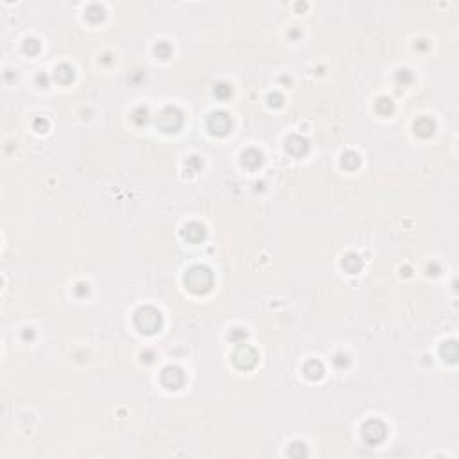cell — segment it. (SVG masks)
<instances>
[{"mask_svg":"<svg viewBox=\"0 0 459 459\" xmlns=\"http://www.w3.org/2000/svg\"><path fill=\"white\" fill-rule=\"evenodd\" d=\"M185 283L192 293H207L212 287V273L203 265H195L185 275Z\"/></svg>","mask_w":459,"mask_h":459,"instance_id":"cell-1","label":"cell"},{"mask_svg":"<svg viewBox=\"0 0 459 459\" xmlns=\"http://www.w3.org/2000/svg\"><path fill=\"white\" fill-rule=\"evenodd\" d=\"M135 325L140 332L155 334L161 327V314L153 307H143L135 316Z\"/></svg>","mask_w":459,"mask_h":459,"instance_id":"cell-2","label":"cell"},{"mask_svg":"<svg viewBox=\"0 0 459 459\" xmlns=\"http://www.w3.org/2000/svg\"><path fill=\"white\" fill-rule=\"evenodd\" d=\"M181 122H183V117H181V113H179L178 109L165 108L160 115H158V119H156V126L160 127L161 131L174 133L179 129Z\"/></svg>","mask_w":459,"mask_h":459,"instance_id":"cell-3","label":"cell"},{"mask_svg":"<svg viewBox=\"0 0 459 459\" xmlns=\"http://www.w3.org/2000/svg\"><path fill=\"white\" fill-rule=\"evenodd\" d=\"M257 352L253 350L251 346H239L237 352L233 353V362H235L237 368L241 370H249L257 364Z\"/></svg>","mask_w":459,"mask_h":459,"instance_id":"cell-4","label":"cell"},{"mask_svg":"<svg viewBox=\"0 0 459 459\" xmlns=\"http://www.w3.org/2000/svg\"><path fill=\"white\" fill-rule=\"evenodd\" d=\"M230 127H231V121H230V117L226 113H223V111H217V113H212L210 117H208V129H210V133H213V135H226V133L230 131Z\"/></svg>","mask_w":459,"mask_h":459,"instance_id":"cell-5","label":"cell"},{"mask_svg":"<svg viewBox=\"0 0 459 459\" xmlns=\"http://www.w3.org/2000/svg\"><path fill=\"white\" fill-rule=\"evenodd\" d=\"M362 436H364V440H366L368 443H373V445L382 441L386 436L384 424H380V422H377V420L368 422V424L364 425V429H362Z\"/></svg>","mask_w":459,"mask_h":459,"instance_id":"cell-6","label":"cell"},{"mask_svg":"<svg viewBox=\"0 0 459 459\" xmlns=\"http://www.w3.org/2000/svg\"><path fill=\"white\" fill-rule=\"evenodd\" d=\"M161 382H163L167 388H171V389H178V388L183 386L185 375L179 368L169 366L163 370V373H161Z\"/></svg>","mask_w":459,"mask_h":459,"instance_id":"cell-7","label":"cell"},{"mask_svg":"<svg viewBox=\"0 0 459 459\" xmlns=\"http://www.w3.org/2000/svg\"><path fill=\"white\" fill-rule=\"evenodd\" d=\"M183 237L190 242H199L201 239L205 237V228H203L199 223H190L185 226Z\"/></svg>","mask_w":459,"mask_h":459,"instance_id":"cell-8","label":"cell"},{"mask_svg":"<svg viewBox=\"0 0 459 459\" xmlns=\"http://www.w3.org/2000/svg\"><path fill=\"white\" fill-rule=\"evenodd\" d=\"M287 149L291 151L293 155L301 156L307 153V149H309V142L301 137H291L289 140H287Z\"/></svg>","mask_w":459,"mask_h":459,"instance_id":"cell-9","label":"cell"},{"mask_svg":"<svg viewBox=\"0 0 459 459\" xmlns=\"http://www.w3.org/2000/svg\"><path fill=\"white\" fill-rule=\"evenodd\" d=\"M305 375L309 379H321L323 377V364L319 361H309L303 368Z\"/></svg>","mask_w":459,"mask_h":459,"instance_id":"cell-10","label":"cell"},{"mask_svg":"<svg viewBox=\"0 0 459 459\" xmlns=\"http://www.w3.org/2000/svg\"><path fill=\"white\" fill-rule=\"evenodd\" d=\"M242 163L246 167H249V169H255V167H258L262 163V155L255 149L246 151V153L242 155Z\"/></svg>","mask_w":459,"mask_h":459,"instance_id":"cell-11","label":"cell"},{"mask_svg":"<svg viewBox=\"0 0 459 459\" xmlns=\"http://www.w3.org/2000/svg\"><path fill=\"white\" fill-rule=\"evenodd\" d=\"M54 77H56L57 83H70V81L74 79V70L70 69V67H67V65H61V67L56 69Z\"/></svg>","mask_w":459,"mask_h":459,"instance_id":"cell-12","label":"cell"},{"mask_svg":"<svg viewBox=\"0 0 459 459\" xmlns=\"http://www.w3.org/2000/svg\"><path fill=\"white\" fill-rule=\"evenodd\" d=\"M414 129H416V133L422 135V137H429L430 133L434 131V122L429 121V119H420V121L414 124Z\"/></svg>","mask_w":459,"mask_h":459,"instance_id":"cell-13","label":"cell"},{"mask_svg":"<svg viewBox=\"0 0 459 459\" xmlns=\"http://www.w3.org/2000/svg\"><path fill=\"white\" fill-rule=\"evenodd\" d=\"M361 257H357V255H348V257L343 260V267L346 271H350V273H355V271L361 269Z\"/></svg>","mask_w":459,"mask_h":459,"instance_id":"cell-14","label":"cell"},{"mask_svg":"<svg viewBox=\"0 0 459 459\" xmlns=\"http://www.w3.org/2000/svg\"><path fill=\"white\" fill-rule=\"evenodd\" d=\"M443 357L447 359V361L454 362L456 359H458V346H456V343H447L445 346H443L441 350Z\"/></svg>","mask_w":459,"mask_h":459,"instance_id":"cell-15","label":"cell"},{"mask_svg":"<svg viewBox=\"0 0 459 459\" xmlns=\"http://www.w3.org/2000/svg\"><path fill=\"white\" fill-rule=\"evenodd\" d=\"M359 163H361V158L355 153H346L343 156V167H346V169H355Z\"/></svg>","mask_w":459,"mask_h":459,"instance_id":"cell-16","label":"cell"},{"mask_svg":"<svg viewBox=\"0 0 459 459\" xmlns=\"http://www.w3.org/2000/svg\"><path fill=\"white\" fill-rule=\"evenodd\" d=\"M377 111L382 115H389L393 111V103H391L389 99H380L379 103H377Z\"/></svg>","mask_w":459,"mask_h":459,"instance_id":"cell-17","label":"cell"},{"mask_svg":"<svg viewBox=\"0 0 459 459\" xmlns=\"http://www.w3.org/2000/svg\"><path fill=\"white\" fill-rule=\"evenodd\" d=\"M215 95H217L219 99H228L230 95H231V88H230L228 85L215 86Z\"/></svg>","mask_w":459,"mask_h":459,"instance_id":"cell-18","label":"cell"},{"mask_svg":"<svg viewBox=\"0 0 459 459\" xmlns=\"http://www.w3.org/2000/svg\"><path fill=\"white\" fill-rule=\"evenodd\" d=\"M156 54L165 59V57L171 54V47L167 45L165 41H161V43H158V45H156Z\"/></svg>","mask_w":459,"mask_h":459,"instance_id":"cell-19","label":"cell"},{"mask_svg":"<svg viewBox=\"0 0 459 459\" xmlns=\"http://www.w3.org/2000/svg\"><path fill=\"white\" fill-rule=\"evenodd\" d=\"M142 113L147 115V109L140 108V109H137V111H135V121H137V124H142V122L147 121V117H142Z\"/></svg>","mask_w":459,"mask_h":459,"instance_id":"cell-20","label":"cell"}]
</instances>
